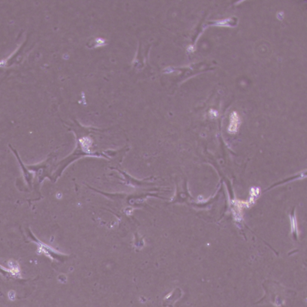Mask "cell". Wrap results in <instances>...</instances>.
I'll return each instance as SVG.
<instances>
[{"label": "cell", "mask_w": 307, "mask_h": 307, "mask_svg": "<svg viewBox=\"0 0 307 307\" xmlns=\"http://www.w3.org/2000/svg\"><path fill=\"white\" fill-rule=\"evenodd\" d=\"M240 119L239 115L236 112H233L231 114L230 118V124L228 127V131L230 133H236L239 127Z\"/></svg>", "instance_id": "obj_1"}, {"label": "cell", "mask_w": 307, "mask_h": 307, "mask_svg": "<svg viewBox=\"0 0 307 307\" xmlns=\"http://www.w3.org/2000/svg\"><path fill=\"white\" fill-rule=\"evenodd\" d=\"M233 202V206L235 207L234 208V210H235V212L234 213V214H235V216H236V219H238L239 220H241V219L242 218L241 217V214H242V208L244 207V206H246V203H245V201H243V200H234L232 201Z\"/></svg>", "instance_id": "obj_2"}, {"label": "cell", "mask_w": 307, "mask_h": 307, "mask_svg": "<svg viewBox=\"0 0 307 307\" xmlns=\"http://www.w3.org/2000/svg\"><path fill=\"white\" fill-rule=\"evenodd\" d=\"M250 197L248 200L245 201L246 206L249 207L251 204H253L255 203L256 198L259 197L260 194V189L258 187H253L250 190Z\"/></svg>", "instance_id": "obj_3"}, {"label": "cell", "mask_w": 307, "mask_h": 307, "mask_svg": "<svg viewBox=\"0 0 307 307\" xmlns=\"http://www.w3.org/2000/svg\"><path fill=\"white\" fill-rule=\"evenodd\" d=\"M290 223H291V229L292 232H297L298 233V227H297V222L296 220V218L295 215L290 217Z\"/></svg>", "instance_id": "obj_4"}]
</instances>
